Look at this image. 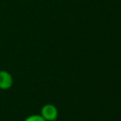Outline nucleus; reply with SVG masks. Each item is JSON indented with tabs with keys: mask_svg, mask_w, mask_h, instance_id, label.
Masks as SVG:
<instances>
[{
	"mask_svg": "<svg viewBox=\"0 0 121 121\" xmlns=\"http://www.w3.org/2000/svg\"><path fill=\"white\" fill-rule=\"evenodd\" d=\"M40 114L45 121H56L59 115V112L55 105L48 103L42 107Z\"/></svg>",
	"mask_w": 121,
	"mask_h": 121,
	"instance_id": "1",
	"label": "nucleus"
},
{
	"mask_svg": "<svg viewBox=\"0 0 121 121\" xmlns=\"http://www.w3.org/2000/svg\"><path fill=\"white\" fill-rule=\"evenodd\" d=\"M13 85V77L7 70H0V90H9Z\"/></svg>",
	"mask_w": 121,
	"mask_h": 121,
	"instance_id": "2",
	"label": "nucleus"
},
{
	"mask_svg": "<svg viewBox=\"0 0 121 121\" xmlns=\"http://www.w3.org/2000/svg\"><path fill=\"white\" fill-rule=\"evenodd\" d=\"M24 121H45L41 114H30L28 116H26Z\"/></svg>",
	"mask_w": 121,
	"mask_h": 121,
	"instance_id": "3",
	"label": "nucleus"
}]
</instances>
